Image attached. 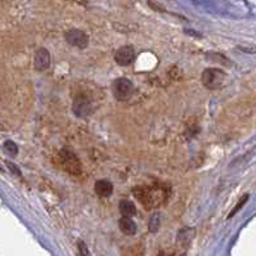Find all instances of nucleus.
<instances>
[{"label": "nucleus", "mask_w": 256, "mask_h": 256, "mask_svg": "<svg viewBox=\"0 0 256 256\" xmlns=\"http://www.w3.org/2000/svg\"><path fill=\"white\" fill-rule=\"evenodd\" d=\"M226 75L219 68H206L202 72V84L210 90H219L226 85Z\"/></svg>", "instance_id": "1"}, {"label": "nucleus", "mask_w": 256, "mask_h": 256, "mask_svg": "<svg viewBox=\"0 0 256 256\" xmlns=\"http://www.w3.org/2000/svg\"><path fill=\"white\" fill-rule=\"evenodd\" d=\"M58 165L67 172L72 175H80L82 174V162L78 158L74 152L67 151V150H62L58 154Z\"/></svg>", "instance_id": "2"}, {"label": "nucleus", "mask_w": 256, "mask_h": 256, "mask_svg": "<svg viewBox=\"0 0 256 256\" xmlns=\"http://www.w3.org/2000/svg\"><path fill=\"white\" fill-rule=\"evenodd\" d=\"M112 94L118 100L124 102V100H128L130 96H133L134 86L133 82H130L129 78H116L114 82H112Z\"/></svg>", "instance_id": "3"}, {"label": "nucleus", "mask_w": 256, "mask_h": 256, "mask_svg": "<svg viewBox=\"0 0 256 256\" xmlns=\"http://www.w3.org/2000/svg\"><path fill=\"white\" fill-rule=\"evenodd\" d=\"M64 38H66V42L70 46H76L78 49L86 48L88 44H89V38H88L86 34L82 30H78V28H71L70 31H67Z\"/></svg>", "instance_id": "4"}, {"label": "nucleus", "mask_w": 256, "mask_h": 256, "mask_svg": "<svg viewBox=\"0 0 256 256\" xmlns=\"http://www.w3.org/2000/svg\"><path fill=\"white\" fill-rule=\"evenodd\" d=\"M134 58H136L134 48L130 46H121V48L118 49L116 54H114V60L120 66H129V64H133Z\"/></svg>", "instance_id": "5"}, {"label": "nucleus", "mask_w": 256, "mask_h": 256, "mask_svg": "<svg viewBox=\"0 0 256 256\" xmlns=\"http://www.w3.org/2000/svg\"><path fill=\"white\" fill-rule=\"evenodd\" d=\"M34 66L38 71H46L50 67V54L46 48L38 49L34 58Z\"/></svg>", "instance_id": "6"}, {"label": "nucleus", "mask_w": 256, "mask_h": 256, "mask_svg": "<svg viewBox=\"0 0 256 256\" xmlns=\"http://www.w3.org/2000/svg\"><path fill=\"white\" fill-rule=\"evenodd\" d=\"M196 237V229L193 228H184L178 233L176 237V244H178L179 248L182 250H187L190 244H192L193 238Z\"/></svg>", "instance_id": "7"}, {"label": "nucleus", "mask_w": 256, "mask_h": 256, "mask_svg": "<svg viewBox=\"0 0 256 256\" xmlns=\"http://www.w3.org/2000/svg\"><path fill=\"white\" fill-rule=\"evenodd\" d=\"M72 108L78 118H82V116L84 118V116H88L92 112V103L85 96H78L74 100Z\"/></svg>", "instance_id": "8"}, {"label": "nucleus", "mask_w": 256, "mask_h": 256, "mask_svg": "<svg viewBox=\"0 0 256 256\" xmlns=\"http://www.w3.org/2000/svg\"><path fill=\"white\" fill-rule=\"evenodd\" d=\"M94 190L100 197H110L114 192V184L110 180L100 179L94 184Z\"/></svg>", "instance_id": "9"}, {"label": "nucleus", "mask_w": 256, "mask_h": 256, "mask_svg": "<svg viewBox=\"0 0 256 256\" xmlns=\"http://www.w3.org/2000/svg\"><path fill=\"white\" fill-rule=\"evenodd\" d=\"M118 228L121 232L126 236H134L136 233V224L130 216H125L122 215L120 220H118Z\"/></svg>", "instance_id": "10"}, {"label": "nucleus", "mask_w": 256, "mask_h": 256, "mask_svg": "<svg viewBox=\"0 0 256 256\" xmlns=\"http://www.w3.org/2000/svg\"><path fill=\"white\" fill-rule=\"evenodd\" d=\"M120 212L125 216H134L136 215V208L132 201L124 200L120 202Z\"/></svg>", "instance_id": "11"}, {"label": "nucleus", "mask_w": 256, "mask_h": 256, "mask_svg": "<svg viewBox=\"0 0 256 256\" xmlns=\"http://www.w3.org/2000/svg\"><path fill=\"white\" fill-rule=\"evenodd\" d=\"M160 224H161L160 214H158V212H156V214H154L151 218H150V222H148V228H150V232H152V233L157 232V230H158V228H160Z\"/></svg>", "instance_id": "12"}, {"label": "nucleus", "mask_w": 256, "mask_h": 256, "mask_svg": "<svg viewBox=\"0 0 256 256\" xmlns=\"http://www.w3.org/2000/svg\"><path fill=\"white\" fill-rule=\"evenodd\" d=\"M248 194H244V196L241 197V200H240V201H238V204L237 205L234 206V208H233L232 211H230V212H229V215H228V218H232L233 215L236 214V212H237V211H240L242 208V206L244 205V204H246L247 201H248Z\"/></svg>", "instance_id": "13"}, {"label": "nucleus", "mask_w": 256, "mask_h": 256, "mask_svg": "<svg viewBox=\"0 0 256 256\" xmlns=\"http://www.w3.org/2000/svg\"><path fill=\"white\" fill-rule=\"evenodd\" d=\"M4 148H6V151L8 152L10 154H17V152H18V147L16 146L14 142H12V140H6V143H4Z\"/></svg>", "instance_id": "14"}, {"label": "nucleus", "mask_w": 256, "mask_h": 256, "mask_svg": "<svg viewBox=\"0 0 256 256\" xmlns=\"http://www.w3.org/2000/svg\"><path fill=\"white\" fill-rule=\"evenodd\" d=\"M78 247H80V252L84 254V255H89V251L86 250V246H85L84 242H78Z\"/></svg>", "instance_id": "15"}, {"label": "nucleus", "mask_w": 256, "mask_h": 256, "mask_svg": "<svg viewBox=\"0 0 256 256\" xmlns=\"http://www.w3.org/2000/svg\"><path fill=\"white\" fill-rule=\"evenodd\" d=\"M6 165H8V168H10V169L12 170V172H14L16 174H17V175H21V172H20V170L17 169V168H16V165H13L12 162H6Z\"/></svg>", "instance_id": "16"}]
</instances>
